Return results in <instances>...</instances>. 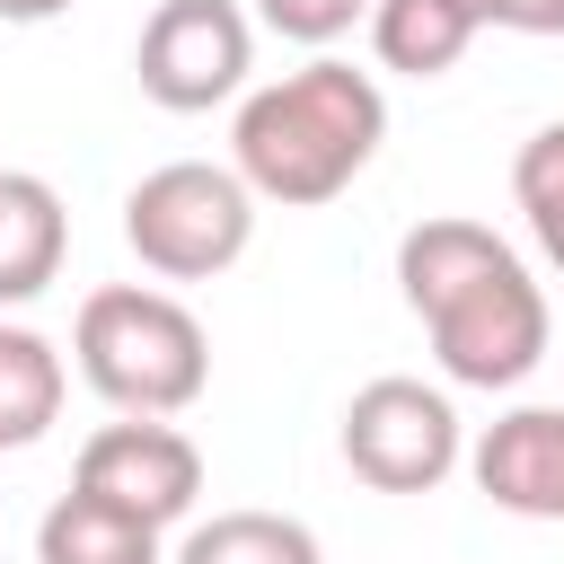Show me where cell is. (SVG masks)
<instances>
[{
    "mask_svg": "<svg viewBox=\"0 0 564 564\" xmlns=\"http://www.w3.org/2000/svg\"><path fill=\"white\" fill-rule=\"evenodd\" d=\"M388 141V97L370 70L352 62H300L264 88H247L238 123H229V167L247 176L256 203H335Z\"/></svg>",
    "mask_w": 564,
    "mask_h": 564,
    "instance_id": "6da1fadb",
    "label": "cell"
},
{
    "mask_svg": "<svg viewBox=\"0 0 564 564\" xmlns=\"http://www.w3.org/2000/svg\"><path fill=\"white\" fill-rule=\"evenodd\" d=\"M70 352H79V379L115 405V414H185L212 379V335L185 300L150 291V282H106L79 300V326H70Z\"/></svg>",
    "mask_w": 564,
    "mask_h": 564,
    "instance_id": "7a4b0ae2",
    "label": "cell"
},
{
    "mask_svg": "<svg viewBox=\"0 0 564 564\" xmlns=\"http://www.w3.org/2000/svg\"><path fill=\"white\" fill-rule=\"evenodd\" d=\"M247 238H256V194L238 167L167 159L123 194V247L159 282H212L247 256Z\"/></svg>",
    "mask_w": 564,
    "mask_h": 564,
    "instance_id": "3957f363",
    "label": "cell"
},
{
    "mask_svg": "<svg viewBox=\"0 0 564 564\" xmlns=\"http://www.w3.org/2000/svg\"><path fill=\"white\" fill-rule=\"evenodd\" d=\"M432 352L458 388H520L538 361H546V291L529 282L520 256H502L485 282H467L458 300H441L432 317Z\"/></svg>",
    "mask_w": 564,
    "mask_h": 564,
    "instance_id": "277c9868",
    "label": "cell"
},
{
    "mask_svg": "<svg viewBox=\"0 0 564 564\" xmlns=\"http://www.w3.org/2000/svg\"><path fill=\"white\" fill-rule=\"evenodd\" d=\"M467 458L458 441V405L423 379H370L344 405V467L379 494H432L449 467Z\"/></svg>",
    "mask_w": 564,
    "mask_h": 564,
    "instance_id": "5b68a950",
    "label": "cell"
},
{
    "mask_svg": "<svg viewBox=\"0 0 564 564\" xmlns=\"http://www.w3.org/2000/svg\"><path fill=\"white\" fill-rule=\"evenodd\" d=\"M247 62H256V26L238 0H159L132 53L141 97L167 115H212L220 97L247 88Z\"/></svg>",
    "mask_w": 564,
    "mask_h": 564,
    "instance_id": "8992f818",
    "label": "cell"
},
{
    "mask_svg": "<svg viewBox=\"0 0 564 564\" xmlns=\"http://www.w3.org/2000/svg\"><path fill=\"white\" fill-rule=\"evenodd\" d=\"M70 494L141 520V529H167L194 511L203 494V449L176 432V423H150V414H123V423H97L79 441V467H70Z\"/></svg>",
    "mask_w": 564,
    "mask_h": 564,
    "instance_id": "52a82bcc",
    "label": "cell"
},
{
    "mask_svg": "<svg viewBox=\"0 0 564 564\" xmlns=\"http://www.w3.org/2000/svg\"><path fill=\"white\" fill-rule=\"evenodd\" d=\"M476 494L520 520H564V405H511L467 449Z\"/></svg>",
    "mask_w": 564,
    "mask_h": 564,
    "instance_id": "ba28073f",
    "label": "cell"
},
{
    "mask_svg": "<svg viewBox=\"0 0 564 564\" xmlns=\"http://www.w3.org/2000/svg\"><path fill=\"white\" fill-rule=\"evenodd\" d=\"M511 247L485 229V220H414L405 238H397V291H405V308L414 317H432L441 300H458L467 282H485L494 264H502Z\"/></svg>",
    "mask_w": 564,
    "mask_h": 564,
    "instance_id": "9c48e42d",
    "label": "cell"
},
{
    "mask_svg": "<svg viewBox=\"0 0 564 564\" xmlns=\"http://www.w3.org/2000/svg\"><path fill=\"white\" fill-rule=\"evenodd\" d=\"M62 247H70L62 194L44 176H26V167H0V308L35 300L62 273Z\"/></svg>",
    "mask_w": 564,
    "mask_h": 564,
    "instance_id": "30bf717a",
    "label": "cell"
},
{
    "mask_svg": "<svg viewBox=\"0 0 564 564\" xmlns=\"http://www.w3.org/2000/svg\"><path fill=\"white\" fill-rule=\"evenodd\" d=\"M467 44H476V18L458 0H370V53H379V70L441 79V70H458Z\"/></svg>",
    "mask_w": 564,
    "mask_h": 564,
    "instance_id": "8fae6325",
    "label": "cell"
},
{
    "mask_svg": "<svg viewBox=\"0 0 564 564\" xmlns=\"http://www.w3.org/2000/svg\"><path fill=\"white\" fill-rule=\"evenodd\" d=\"M62 352L35 335V326H0V449H35L53 423H62Z\"/></svg>",
    "mask_w": 564,
    "mask_h": 564,
    "instance_id": "7c38bea8",
    "label": "cell"
},
{
    "mask_svg": "<svg viewBox=\"0 0 564 564\" xmlns=\"http://www.w3.org/2000/svg\"><path fill=\"white\" fill-rule=\"evenodd\" d=\"M35 564H159V529L123 520L88 494H62L35 520Z\"/></svg>",
    "mask_w": 564,
    "mask_h": 564,
    "instance_id": "4fadbf2b",
    "label": "cell"
},
{
    "mask_svg": "<svg viewBox=\"0 0 564 564\" xmlns=\"http://www.w3.org/2000/svg\"><path fill=\"white\" fill-rule=\"evenodd\" d=\"M167 564H326V555L291 511H212L203 529H185Z\"/></svg>",
    "mask_w": 564,
    "mask_h": 564,
    "instance_id": "5bb4252c",
    "label": "cell"
},
{
    "mask_svg": "<svg viewBox=\"0 0 564 564\" xmlns=\"http://www.w3.org/2000/svg\"><path fill=\"white\" fill-rule=\"evenodd\" d=\"M511 203H520L538 256L564 273V123H538V132L520 141V159H511Z\"/></svg>",
    "mask_w": 564,
    "mask_h": 564,
    "instance_id": "9a60e30c",
    "label": "cell"
},
{
    "mask_svg": "<svg viewBox=\"0 0 564 564\" xmlns=\"http://www.w3.org/2000/svg\"><path fill=\"white\" fill-rule=\"evenodd\" d=\"M256 18L291 44H335L352 35V18H370V0H256Z\"/></svg>",
    "mask_w": 564,
    "mask_h": 564,
    "instance_id": "2e32d148",
    "label": "cell"
},
{
    "mask_svg": "<svg viewBox=\"0 0 564 564\" xmlns=\"http://www.w3.org/2000/svg\"><path fill=\"white\" fill-rule=\"evenodd\" d=\"M502 26H511V35H564V0H511Z\"/></svg>",
    "mask_w": 564,
    "mask_h": 564,
    "instance_id": "e0dca14e",
    "label": "cell"
},
{
    "mask_svg": "<svg viewBox=\"0 0 564 564\" xmlns=\"http://www.w3.org/2000/svg\"><path fill=\"white\" fill-rule=\"evenodd\" d=\"M62 9H70V0H0L9 26H44V18H62Z\"/></svg>",
    "mask_w": 564,
    "mask_h": 564,
    "instance_id": "ac0fdd59",
    "label": "cell"
},
{
    "mask_svg": "<svg viewBox=\"0 0 564 564\" xmlns=\"http://www.w3.org/2000/svg\"><path fill=\"white\" fill-rule=\"evenodd\" d=\"M458 9H467L476 26H502V9H511V0H458Z\"/></svg>",
    "mask_w": 564,
    "mask_h": 564,
    "instance_id": "d6986e66",
    "label": "cell"
}]
</instances>
